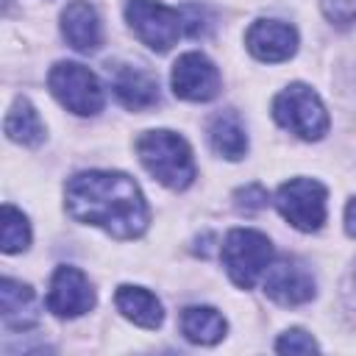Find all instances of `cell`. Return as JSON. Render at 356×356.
Listing matches in <instances>:
<instances>
[{"label":"cell","instance_id":"cell-1","mask_svg":"<svg viewBox=\"0 0 356 356\" xmlns=\"http://www.w3.org/2000/svg\"><path fill=\"white\" fill-rule=\"evenodd\" d=\"M64 209L72 220L97 225L114 239H136L150 222L136 181L114 170H86L67 181Z\"/></svg>","mask_w":356,"mask_h":356},{"label":"cell","instance_id":"cell-2","mask_svg":"<svg viewBox=\"0 0 356 356\" xmlns=\"http://www.w3.org/2000/svg\"><path fill=\"white\" fill-rule=\"evenodd\" d=\"M136 156H139L142 167L159 184H164L167 189H175V192L186 189L197 175L192 150H189L186 139L178 136L175 131H164V128L145 131L136 139Z\"/></svg>","mask_w":356,"mask_h":356},{"label":"cell","instance_id":"cell-3","mask_svg":"<svg viewBox=\"0 0 356 356\" xmlns=\"http://www.w3.org/2000/svg\"><path fill=\"white\" fill-rule=\"evenodd\" d=\"M273 117L284 131L306 142H317L328 134V111L320 95L306 83H289L281 89L273 100Z\"/></svg>","mask_w":356,"mask_h":356},{"label":"cell","instance_id":"cell-4","mask_svg":"<svg viewBox=\"0 0 356 356\" xmlns=\"http://www.w3.org/2000/svg\"><path fill=\"white\" fill-rule=\"evenodd\" d=\"M220 256H222V267L231 275V281L239 289H250L267 273L270 259H273V245L261 231L234 228L228 231L220 248Z\"/></svg>","mask_w":356,"mask_h":356},{"label":"cell","instance_id":"cell-5","mask_svg":"<svg viewBox=\"0 0 356 356\" xmlns=\"http://www.w3.org/2000/svg\"><path fill=\"white\" fill-rule=\"evenodd\" d=\"M53 97L78 117H92L103 108V86L92 70L75 61H58L47 72Z\"/></svg>","mask_w":356,"mask_h":356},{"label":"cell","instance_id":"cell-6","mask_svg":"<svg viewBox=\"0 0 356 356\" xmlns=\"http://www.w3.org/2000/svg\"><path fill=\"white\" fill-rule=\"evenodd\" d=\"M325 186L314 178H292L278 186L275 209L298 231H320L325 222Z\"/></svg>","mask_w":356,"mask_h":356},{"label":"cell","instance_id":"cell-7","mask_svg":"<svg viewBox=\"0 0 356 356\" xmlns=\"http://www.w3.org/2000/svg\"><path fill=\"white\" fill-rule=\"evenodd\" d=\"M125 19H128L131 31L136 33V39L156 53L170 50L178 42L181 28H184L181 11L170 8L159 0H128Z\"/></svg>","mask_w":356,"mask_h":356},{"label":"cell","instance_id":"cell-8","mask_svg":"<svg viewBox=\"0 0 356 356\" xmlns=\"http://www.w3.org/2000/svg\"><path fill=\"white\" fill-rule=\"evenodd\" d=\"M172 92L181 100L206 103L220 95V72L203 53H184L172 64Z\"/></svg>","mask_w":356,"mask_h":356},{"label":"cell","instance_id":"cell-9","mask_svg":"<svg viewBox=\"0 0 356 356\" xmlns=\"http://www.w3.org/2000/svg\"><path fill=\"white\" fill-rule=\"evenodd\" d=\"M95 306V289L89 284V278L70 264L56 267L53 278H50V289H47V309L56 317L72 320L86 314Z\"/></svg>","mask_w":356,"mask_h":356},{"label":"cell","instance_id":"cell-10","mask_svg":"<svg viewBox=\"0 0 356 356\" xmlns=\"http://www.w3.org/2000/svg\"><path fill=\"white\" fill-rule=\"evenodd\" d=\"M317 292L312 273L298 261H275L264 273V295L278 306H300L309 303Z\"/></svg>","mask_w":356,"mask_h":356},{"label":"cell","instance_id":"cell-11","mask_svg":"<svg viewBox=\"0 0 356 356\" xmlns=\"http://www.w3.org/2000/svg\"><path fill=\"white\" fill-rule=\"evenodd\" d=\"M108 78L117 100L131 111H145L159 103V78L142 64H108Z\"/></svg>","mask_w":356,"mask_h":356},{"label":"cell","instance_id":"cell-12","mask_svg":"<svg viewBox=\"0 0 356 356\" xmlns=\"http://www.w3.org/2000/svg\"><path fill=\"white\" fill-rule=\"evenodd\" d=\"M245 44L259 61H286L298 50V31L281 19H256L245 33Z\"/></svg>","mask_w":356,"mask_h":356},{"label":"cell","instance_id":"cell-13","mask_svg":"<svg viewBox=\"0 0 356 356\" xmlns=\"http://www.w3.org/2000/svg\"><path fill=\"white\" fill-rule=\"evenodd\" d=\"M61 33L72 50L95 53L103 42V28H100V17L95 6L86 0H72L61 11Z\"/></svg>","mask_w":356,"mask_h":356},{"label":"cell","instance_id":"cell-14","mask_svg":"<svg viewBox=\"0 0 356 356\" xmlns=\"http://www.w3.org/2000/svg\"><path fill=\"white\" fill-rule=\"evenodd\" d=\"M0 317H3V325L11 331L33 328L39 323L33 289L22 281L3 278L0 281Z\"/></svg>","mask_w":356,"mask_h":356},{"label":"cell","instance_id":"cell-15","mask_svg":"<svg viewBox=\"0 0 356 356\" xmlns=\"http://www.w3.org/2000/svg\"><path fill=\"white\" fill-rule=\"evenodd\" d=\"M114 306L120 309V314L125 320H131L139 328H159L164 323L161 300L150 289H145V286H131V284L117 286Z\"/></svg>","mask_w":356,"mask_h":356},{"label":"cell","instance_id":"cell-16","mask_svg":"<svg viewBox=\"0 0 356 356\" xmlns=\"http://www.w3.org/2000/svg\"><path fill=\"white\" fill-rule=\"evenodd\" d=\"M209 139H211V147L228 161H239L248 153V134H245L242 117L236 111H231V108H225V111L211 117Z\"/></svg>","mask_w":356,"mask_h":356},{"label":"cell","instance_id":"cell-17","mask_svg":"<svg viewBox=\"0 0 356 356\" xmlns=\"http://www.w3.org/2000/svg\"><path fill=\"white\" fill-rule=\"evenodd\" d=\"M225 317L211 306H186L181 312V334L195 345H214L225 337Z\"/></svg>","mask_w":356,"mask_h":356},{"label":"cell","instance_id":"cell-18","mask_svg":"<svg viewBox=\"0 0 356 356\" xmlns=\"http://www.w3.org/2000/svg\"><path fill=\"white\" fill-rule=\"evenodd\" d=\"M3 131L11 142L17 145H25V147H33L44 139V125L36 114V108L25 100V97H17L14 106L8 108L6 114V122H3Z\"/></svg>","mask_w":356,"mask_h":356},{"label":"cell","instance_id":"cell-19","mask_svg":"<svg viewBox=\"0 0 356 356\" xmlns=\"http://www.w3.org/2000/svg\"><path fill=\"white\" fill-rule=\"evenodd\" d=\"M3 253H22L31 245V225L28 217L14 209L11 203H3V234H0Z\"/></svg>","mask_w":356,"mask_h":356},{"label":"cell","instance_id":"cell-20","mask_svg":"<svg viewBox=\"0 0 356 356\" xmlns=\"http://www.w3.org/2000/svg\"><path fill=\"white\" fill-rule=\"evenodd\" d=\"M234 206L245 214H256L267 206V189L261 184H248V186L234 192Z\"/></svg>","mask_w":356,"mask_h":356},{"label":"cell","instance_id":"cell-21","mask_svg":"<svg viewBox=\"0 0 356 356\" xmlns=\"http://www.w3.org/2000/svg\"><path fill=\"white\" fill-rule=\"evenodd\" d=\"M275 350L278 353H312V350H317V342L303 328H289V331H284L278 337Z\"/></svg>","mask_w":356,"mask_h":356},{"label":"cell","instance_id":"cell-22","mask_svg":"<svg viewBox=\"0 0 356 356\" xmlns=\"http://www.w3.org/2000/svg\"><path fill=\"white\" fill-rule=\"evenodd\" d=\"M320 8L334 25L356 22V0H320Z\"/></svg>","mask_w":356,"mask_h":356},{"label":"cell","instance_id":"cell-23","mask_svg":"<svg viewBox=\"0 0 356 356\" xmlns=\"http://www.w3.org/2000/svg\"><path fill=\"white\" fill-rule=\"evenodd\" d=\"M181 19H184V28L189 36H206L211 31V17L203 6H186L181 11Z\"/></svg>","mask_w":356,"mask_h":356},{"label":"cell","instance_id":"cell-24","mask_svg":"<svg viewBox=\"0 0 356 356\" xmlns=\"http://www.w3.org/2000/svg\"><path fill=\"white\" fill-rule=\"evenodd\" d=\"M345 231H348L350 236H356V197L345 206Z\"/></svg>","mask_w":356,"mask_h":356}]
</instances>
